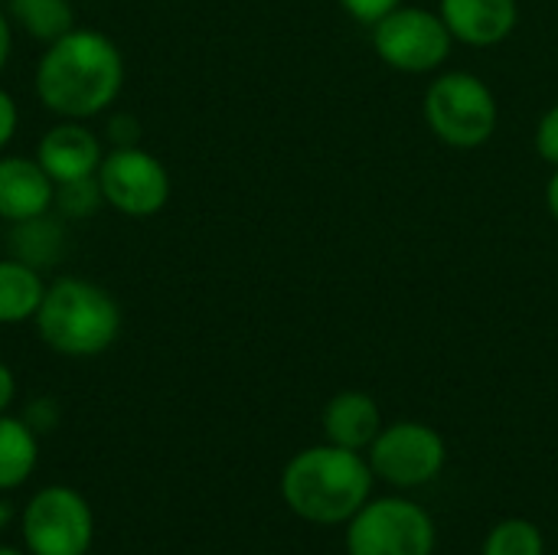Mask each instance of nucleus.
Returning a JSON list of instances; mask_svg holds the SVG:
<instances>
[{
  "label": "nucleus",
  "instance_id": "obj_1",
  "mask_svg": "<svg viewBox=\"0 0 558 555\" xmlns=\"http://www.w3.org/2000/svg\"><path fill=\"white\" fill-rule=\"evenodd\" d=\"M124 82L128 65L118 43L85 26L43 46L33 69V92L56 121L101 118L121 98Z\"/></svg>",
  "mask_w": 558,
  "mask_h": 555
},
{
  "label": "nucleus",
  "instance_id": "obj_2",
  "mask_svg": "<svg viewBox=\"0 0 558 555\" xmlns=\"http://www.w3.org/2000/svg\"><path fill=\"white\" fill-rule=\"evenodd\" d=\"M373 468L360 451L340 445H314L298 451L281 471V497L288 510L314 527L350 523L373 494Z\"/></svg>",
  "mask_w": 558,
  "mask_h": 555
},
{
  "label": "nucleus",
  "instance_id": "obj_3",
  "mask_svg": "<svg viewBox=\"0 0 558 555\" xmlns=\"http://www.w3.org/2000/svg\"><path fill=\"white\" fill-rule=\"evenodd\" d=\"M121 321V304L111 298V291L88 278L62 275L49 281L33 327L52 353L92 360L114 347Z\"/></svg>",
  "mask_w": 558,
  "mask_h": 555
},
{
  "label": "nucleus",
  "instance_id": "obj_4",
  "mask_svg": "<svg viewBox=\"0 0 558 555\" xmlns=\"http://www.w3.org/2000/svg\"><path fill=\"white\" fill-rule=\"evenodd\" d=\"M422 111L428 131L454 150L484 147L500 124V105L494 88L481 75L464 69L438 75L425 92Z\"/></svg>",
  "mask_w": 558,
  "mask_h": 555
},
{
  "label": "nucleus",
  "instance_id": "obj_5",
  "mask_svg": "<svg viewBox=\"0 0 558 555\" xmlns=\"http://www.w3.org/2000/svg\"><path fill=\"white\" fill-rule=\"evenodd\" d=\"M435 520L409 497H369L347 523L350 555H435Z\"/></svg>",
  "mask_w": 558,
  "mask_h": 555
},
{
  "label": "nucleus",
  "instance_id": "obj_6",
  "mask_svg": "<svg viewBox=\"0 0 558 555\" xmlns=\"http://www.w3.org/2000/svg\"><path fill=\"white\" fill-rule=\"evenodd\" d=\"M373 49L376 56L405 75H425L435 72L448 62L454 36L441 13L425 10V7H396L373 26Z\"/></svg>",
  "mask_w": 558,
  "mask_h": 555
},
{
  "label": "nucleus",
  "instance_id": "obj_7",
  "mask_svg": "<svg viewBox=\"0 0 558 555\" xmlns=\"http://www.w3.org/2000/svg\"><path fill=\"white\" fill-rule=\"evenodd\" d=\"M92 540L95 514L75 487H43L23 507V546L29 555H85Z\"/></svg>",
  "mask_w": 558,
  "mask_h": 555
},
{
  "label": "nucleus",
  "instance_id": "obj_8",
  "mask_svg": "<svg viewBox=\"0 0 558 555\" xmlns=\"http://www.w3.org/2000/svg\"><path fill=\"white\" fill-rule=\"evenodd\" d=\"M366 461L376 481L399 491H412L432 484L445 471L448 445L425 422H396V425H383V432L369 445Z\"/></svg>",
  "mask_w": 558,
  "mask_h": 555
},
{
  "label": "nucleus",
  "instance_id": "obj_9",
  "mask_svg": "<svg viewBox=\"0 0 558 555\" xmlns=\"http://www.w3.org/2000/svg\"><path fill=\"white\" fill-rule=\"evenodd\" d=\"M98 183L105 206L128 219H150L170 203V173L163 160L141 144L108 147L98 167Z\"/></svg>",
  "mask_w": 558,
  "mask_h": 555
},
{
  "label": "nucleus",
  "instance_id": "obj_10",
  "mask_svg": "<svg viewBox=\"0 0 558 555\" xmlns=\"http://www.w3.org/2000/svg\"><path fill=\"white\" fill-rule=\"evenodd\" d=\"M105 154L108 144L98 131L88 128V121H56L52 128L43 131L33 150V157L39 160L52 183L95 177Z\"/></svg>",
  "mask_w": 558,
  "mask_h": 555
},
{
  "label": "nucleus",
  "instance_id": "obj_11",
  "mask_svg": "<svg viewBox=\"0 0 558 555\" xmlns=\"http://www.w3.org/2000/svg\"><path fill=\"white\" fill-rule=\"evenodd\" d=\"M438 13L448 23L454 43L474 49L500 46L520 23L517 0H438Z\"/></svg>",
  "mask_w": 558,
  "mask_h": 555
},
{
  "label": "nucleus",
  "instance_id": "obj_12",
  "mask_svg": "<svg viewBox=\"0 0 558 555\" xmlns=\"http://www.w3.org/2000/svg\"><path fill=\"white\" fill-rule=\"evenodd\" d=\"M56 183L36 157L0 154V219L7 226L52 209Z\"/></svg>",
  "mask_w": 558,
  "mask_h": 555
},
{
  "label": "nucleus",
  "instance_id": "obj_13",
  "mask_svg": "<svg viewBox=\"0 0 558 555\" xmlns=\"http://www.w3.org/2000/svg\"><path fill=\"white\" fill-rule=\"evenodd\" d=\"M324 435L330 445L350 451H369L376 435L383 432V412L369 393L343 389L324 406Z\"/></svg>",
  "mask_w": 558,
  "mask_h": 555
},
{
  "label": "nucleus",
  "instance_id": "obj_14",
  "mask_svg": "<svg viewBox=\"0 0 558 555\" xmlns=\"http://www.w3.org/2000/svg\"><path fill=\"white\" fill-rule=\"evenodd\" d=\"M7 255L46 272L65 255V219L52 209L23 222H13L7 232Z\"/></svg>",
  "mask_w": 558,
  "mask_h": 555
},
{
  "label": "nucleus",
  "instance_id": "obj_15",
  "mask_svg": "<svg viewBox=\"0 0 558 555\" xmlns=\"http://www.w3.org/2000/svg\"><path fill=\"white\" fill-rule=\"evenodd\" d=\"M46 272L7 255L0 258V327L29 324L46 298Z\"/></svg>",
  "mask_w": 558,
  "mask_h": 555
},
{
  "label": "nucleus",
  "instance_id": "obj_16",
  "mask_svg": "<svg viewBox=\"0 0 558 555\" xmlns=\"http://www.w3.org/2000/svg\"><path fill=\"white\" fill-rule=\"evenodd\" d=\"M39 464V435L26 419L0 415V494L23 487Z\"/></svg>",
  "mask_w": 558,
  "mask_h": 555
},
{
  "label": "nucleus",
  "instance_id": "obj_17",
  "mask_svg": "<svg viewBox=\"0 0 558 555\" xmlns=\"http://www.w3.org/2000/svg\"><path fill=\"white\" fill-rule=\"evenodd\" d=\"M7 16L20 26L29 39L49 46L59 36L72 33L75 23V0H7Z\"/></svg>",
  "mask_w": 558,
  "mask_h": 555
},
{
  "label": "nucleus",
  "instance_id": "obj_18",
  "mask_svg": "<svg viewBox=\"0 0 558 555\" xmlns=\"http://www.w3.org/2000/svg\"><path fill=\"white\" fill-rule=\"evenodd\" d=\"M481 555H546V540L533 520L510 517L487 533Z\"/></svg>",
  "mask_w": 558,
  "mask_h": 555
},
{
  "label": "nucleus",
  "instance_id": "obj_19",
  "mask_svg": "<svg viewBox=\"0 0 558 555\" xmlns=\"http://www.w3.org/2000/svg\"><path fill=\"white\" fill-rule=\"evenodd\" d=\"M105 206V193L95 177H82V180H69V183H56V196H52V213L62 216L65 222H85L92 219L98 209Z\"/></svg>",
  "mask_w": 558,
  "mask_h": 555
},
{
  "label": "nucleus",
  "instance_id": "obj_20",
  "mask_svg": "<svg viewBox=\"0 0 558 555\" xmlns=\"http://www.w3.org/2000/svg\"><path fill=\"white\" fill-rule=\"evenodd\" d=\"M101 137L108 147H134V144H141V118L131 111H111L105 118Z\"/></svg>",
  "mask_w": 558,
  "mask_h": 555
},
{
  "label": "nucleus",
  "instance_id": "obj_21",
  "mask_svg": "<svg viewBox=\"0 0 558 555\" xmlns=\"http://www.w3.org/2000/svg\"><path fill=\"white\" fill-rule=\"evenodd\" d=\"M536 154L549 164V167H558V101L539 118L536 124Z\"/></svg>",
  "mask_w": 558,
  "mask_h": 555
},
{
  "label": "nucleus",
  "instance_id": "obj_22",
  "mask_svg": "<svg viewBox=\"0 0 558 555\" xmlns=\"http://www.w3.org/2000/svg\"><path fill=\"white\" fill-rule=\"evenodd\" d=\"M343 7V13H350L356 23L373 26L376 20H383L386 13H392L396 7H402L405 0H337Z\"/></svg>",
  "mask_w": 558,
  "mask_h": 555
},
{
  "label": "nucleus",
  "instance_id": "obj_23",
  "mask_svg": "<svg viewBox=\"0 0 558 555\" xmlns=\"http://www.w3.org/2000/svg\"><path fill=\"white\" fill-rule=\"evenodd\" d=\"M16 128H20V105L7 88H0V154L16 137Z\"/></svg>",
  "mask_w": 558,
  "mask_h": 555
},
{
  "label": "nucleus",
  "instance_id": "obj_24",
  "mask_svg": "<svg viewBox=\"0 0 558 555\" xmlns=\"http://www.w3.org/2000/svg\"><path fill=\"white\" fill-rule=\"evenodd\" d=\"M26 422H29V429L39 435V432H46V429H52L56 425V419H59V412H56V402L52 399H36V402H29V409H26V415H23Z\"/></svg>",
  "mask_w": 558,
  "mask_h": 555
},
{
  "label": "nucleus",
  "instance_id": "obj_25",
  "mask_svg": "<svg viewBox=\"0 0 558 555\" xmlns=\"http://www.w3.org/2000/svg\"><path fill=\"white\" fill-rule=\"evenodd\" d=\"M13 399H16V376H13V370L0 360V415L13 406Z\"/></svg>",
  "mask_w": 558,
  "mask_h": 555
},
{
  "label": "nucleus",
  "instance_id": "obj_26",
  "mask_svg": "<svg viewBox=\"0 0 558 555\" xmlns=\"http://www.w3.org/2000/svg\"><path fill=\"white\" fill-rule=\"evenodd\" d=\"M10 52H13V23H10L7 10L0 7V72L10 62Z\"/></svg>",
  "mask_w": 558,
  "mask_h": 555
},
{
  "label": "nucleus",
  "instance_id": "obj_27",
  "mask_svg": "<svg viewBox=\"0 0 558 555\" xmlns=\"http://www.w3.org/2000/svg\"><path fill=\"white\" fill-rule=\"evenodd\" d=\"M546 206H549V216L558 222V167H553V177L546 183Z\"/></svg>",
  "mask_w": 558,
  "mask_h": 555
},
{
  "label": "nucleus",
  "instance_id": "obj_28",
  "mask_svg": "<svg viewBox=\"0 0 558 555\" xmlns=\"http://www.w3.org/2000/svg\"><path fill=\"white\" fill-rule=\"evenodd\" d=\"M7 523H10V504H7V500H0V530H3Z\"/></svg>",
  "mask_w": 558,
  "mask_h": 555
},
{
  "label": "nucleus",
  "instance_id": "obj_29",
  "mask_svg": "<svg viewBox=\"0 0 558 555\" xmlns=\"http://www.w3.org/2000/svg\"><path fill=\"white\" fill-rule=\"evenodd\" d=\"M0 555H29V553H23V550H13V546H0Z\"/></svg>",
  "mask_w": 558,
  "mask_h": 555
},
{
  "label": "nucleus",
  "instance_id": "obj_30",
  "mask_svg": "<svg viewBox=\"0 0 558 555\" xmlns=\"http://www.w3.org/2000/svg\"><path fill=\"white\" fill-rule=\"evenodd\" d=\"M85 555H92V553H85Z\"/></svg>",
  "mask_w": 558,
  "mask_h": 555
}]
</instances>
